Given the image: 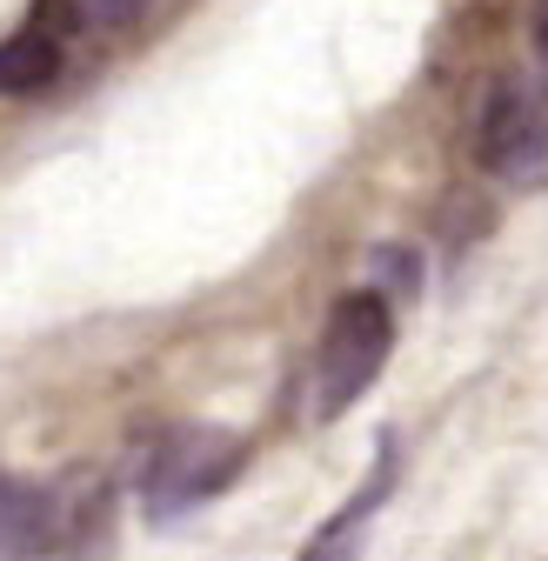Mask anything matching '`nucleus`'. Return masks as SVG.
I'll return each instance as SVG.
<instances>
[{
	"mask_svg": "<svg viewBox=\"0 0 548 561\" xmlns=\"http://www.w3.org/2000/svg\"><path fill=\"white\" fill-rule=\"evenodd\" d=\"M248 461V442L221 421H187V428L161 435L155 455H148V474H141V515L155 528H174L187 522L194 508H208L221 488L241 474Z\"/></svg>",
	"mask_w": 548,
	"mask_h": 561,
	"instance_id": "f257e3e1",
	"label": "nucleus"
},
{
	"mask_svg": "<svg viewBox=\"0 0 548 561\" xmlns=\"http://www.w3.org/2000/svg\"><path fill=\"white\" fill-rule=\"evenodd\" d=\"M388 347H395V308H388V295L381 288H349L328 308V328H321V347H315V414L321 421L349 414L375 388Z\"/></svg>",
	"mask_w": 548,
	"mask_h": 561,
	"instance_id": "f03ea898",
	"label": "nucleus"
},
{
	"mask_svg": "<svg viewBox=\"0 0 548 561\" xmlns=\"http://www.w3.org/2000/svg\"><path fill=\"white\" fill-rule=\"evenodd\" d=\"M475 168L535 187L548 181V101L528 75H502L482 101V121H475Z\"/></svg>",
	"mask_w": 548,
	"mask_h": 561,
	"instance_id": "7ed1b4c3",
	"label": "nucleus"
},
{
	"mask_svg": "<svg viewBox=\"0 0 548 561\" xmlns=\"http://www.w3.org/2000/svg\"><path fill=\"white\" fill-rule=\"evenodd\" d=\"M395 474H401V448H395V435L381 442V455H375V468H368V481L355 488V502L341 508L334 522H321L315 528V541L301 548V561H362V541H368V522L381 515V502L395 495Z\"/></svg>",
	"mask_w": 548,
	"mask_h": 561,
	"instance_id": "20e7f679",
	"label": "nucleus"
},
{
	"mask_svg": "<svg viewBox=\"0 0 548 561\" xmlns=\"http://www.w3.org/2000/svg\"><path fill=\"white\" fill-rule=\"evenodd\" d=\"M60 541V495L47 481L0 474V561H41Z\"/></svg>",
	"mask_w": 548,
	"mask_h": 561,
	"instance_id": "39448f33",
	"label": "nucleus"
},
{
	"mask_svg": "<svg viewBox=\"0 0 548 561\" xmlns=\"http://www.w3.org/2000/svg\"><path fill=\"white\" fill-rule=\"evenodd\" d=\"M60 67H67V34L27 21L14 41H0V94H41L60 81Z\"/></svg>",
	"mask_w": 548,
	"mask_h": 561,
	"instance_id": "423d86ee",
	"label": "nucleus"
},
{
	"mask_svg": "<svg viewBox=\"0 0 548 561\" xmlns=\"http://www.w3.org/2000/svg\"><path fill=\"white\" fill-rule=\"evenodd\" d=\"M375 274H381V280L395 274V295H415V288H422V261L408 254V248H375Z\"/></svg>",
	"mask_w": 548,
	"mask_h": 561,
	"instance_id": "0eeeda50",
	"label": "nucleus"
},
{
	"mask_svg": "<svg viewBox=\"0 0 548 561\" xmlns=\"http://www.w3.org/2000/svg\"><path fill=\"white\" fill-rule=\"evenodd\" d=\"M88 8V21H101V27H121V21H141L155 0H81Z\"/></svg>",
	"mask_w": 548,
	"mask_h": 561,
	"instance_id": "6e6552de",
	"label": "nucleus"
},
{
	"mask_svg": "<svg viewBox=\"0 0 548 561\" xmlns=\"http://www.w3.org/2000/svg\"><path fill=\"white\" fill-rule=\"evenodd\" d=\"M535 47H541V60H548V0H535Z\"/></svg>",
	"mask_w": 548,
	"mask_h": 561,
	"instance_id": "1a4fd4ad",
	"label": "nucleus"
}]
</instances>
